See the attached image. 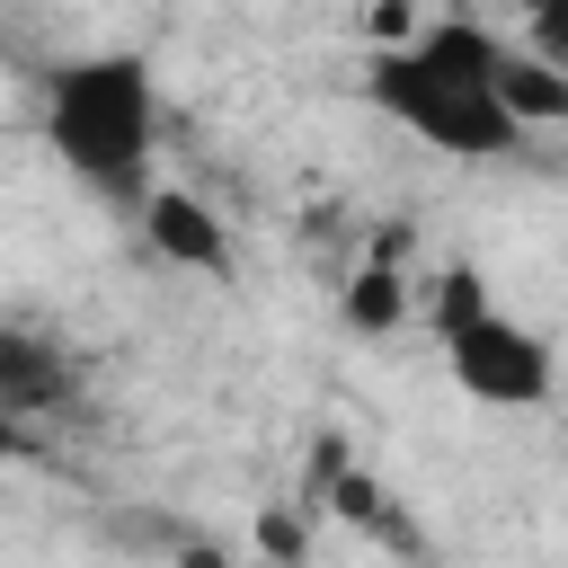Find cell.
Masks as SVG:
<instances>
[{"label":"cell","mask_w":568,"mask_h":568,"mask_svg":"<svg viewBox=\"0 0 568 568\" xmlns=\"http://www.w3.org/2000/svg\"><path fill=\"white\" fill-rule=\"evenodd\" d=\"M515 53H532L541 71L568 80V0H541V9L524 18V44H515Z\"/></svg>","instance_id":"ba28073f"},{"label":"cell","mask_w":568,"mask_h":568,"mask_svg":"<svg viewBox=\"0 0 568 568\" xmlns=\"http://www.w3.org/2000/svg\"><path fill=\"white\" fill-rule=\"evenodd\" d=\"M497 106L532 133V124H568V80L559 71H541L532 53H515V44H497Z\"/></svg>","instance_id":"8992f818"},{"label":"cell","mask_w":568,"mask_h":568,"mask_svg":"<svg viewBox=\"0 0 568 568\" xmlns=\"http://www.w3.org/2000/svg\"><path fill=\"white\" fill-rule=\"evenodd\" d=\"M364 106L444 160H506L524 124L497 106V36L479 18H435L364 62Z\"/></svg>","instance_id":"6da1fadb"},{"label":"cell","mask_w":568,"mask_h":568,"mask_svg":"<svg viewBox=\"0 0 568 568\" xmlns=\"http://www.w3.org/2000/svg\"><path fill=\"white\" fill-rule=\"evenodd\" d=\"M18 453H27V426H9V417H0V462H18Z\"/></svg>","instance_id":"9c48e42d"},{"label":"cell","mask_w":568,"mask_h":568,"mask_svg":"<svg viewBox=\"0 0 568 568\" xmlns=\"http://www.w3.org/2000/svg\"><path fill=\"white\" fill-rule=\"evenodd\" d=\"M133 222H142V248H151L160 266H178V275H213V284H231V266H240V248H231V231H222V213H213L204 195H186V186H151V195L133 204Z\"/></svg>","instance_id":"5b68a950"},{"label":"cell","mask_w":568,"mask_h":568,"mask_svg":"<svg viewBox=\"0 0 568 568\" xmlns=\"http://www.w3.org/2000/svg\"><path fill=\"white\" fill-rule=\"evenodd\" d=\"M426 320L444 337V373L462 382V399L479 408H541L559 390V355L541 328H524L515 311H497V293L479 284V266H444L426 293Z\"/></svg>","instance_id":"3957f363"},{"label":"cell","mask_w":568,"mask_h":568,"mask_svg":"<svg viewBox=\"0 0 568 568\" xmlns=\"http://www.w3.org/2000/svg\"><path fill=\"white\" fill-rule=\"evenodd\" d=\"M399 311H408V284H399L390 266H355V284H346V328L382 337V328H399Z\"/></svg>","instance_id":"52a82bcc"},{"label":"cell","mask_w":568,"mask_h":568,"mask_svg":"<svg viewBox=\"0 0 568 568\" xmlns=\"http://www.w3.org/2000/svg\"><path fill=\"white\" fill-rule=\"evenodd\" d=\"M71 399H80V355L36 320H0V417L9 426H44Z\"/></svg>","instance_id":"277c9868"},{"label":"cell","mask_w":568,"mask_h":568,"mask_svg":"<svg viewBox=\"0 0 568 568\" xmlns=\"http://www.w3.org/2000/svg\"><path fill=\"white\" fill-rule=\"evenodd\" d=\"M178 568H222V550H178Z\"/></svg>","instance_id":"30bf717a"},{"label":"cell","mask_w":568,"mask_h":568,"mask_svg":"<svg viewBox=\"0 0 568 568\" xmlns=\"http://www.w3.org/2000/svg\"><path fill=\"white\" fill-rule=\"evenodd\" d=\"M44 142L53 160L98 186L106 204H142L151 195V151H160V89L142 53H80L44 80Z\"/></svg>","instance_id":"7a4b0ae2"}]
</instances>
